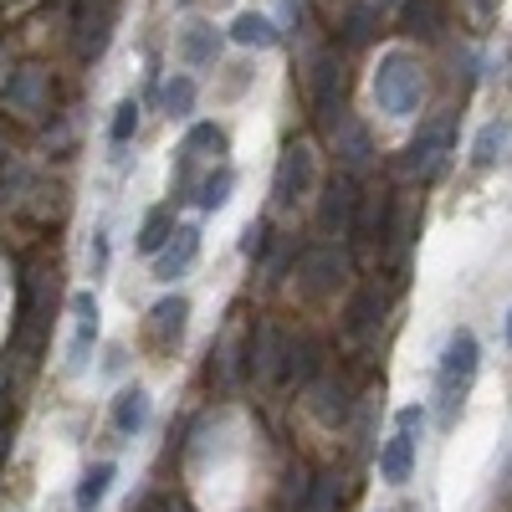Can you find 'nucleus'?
<instances>
[{
  "label": "nucleus",
  "mask_w": 512,
  "mask_h": 512,
  "mask_svg": "<svg viewBox=\"0 0 512 512\" xmlns=\"http://www.w3.org/2000/svg\"><path fill=\"white\" fill-rule=\"evenodd\" d=\"M477 364H482V344L472 328H456L446 338L441 349V364H436V400H441V425L456 420V405L466 400V390H472L477 379Z\"/></svg>",
  "instance_id": "obj_1"
},
{
  "label": "nucleus",
  "mask_w": 512,
  "mask_h": 512,
  "mask_svg": "<svg viewBox=\"0 0 512 512\" xmlns=\"http://www.w3.org/2000/svg\"><path fill=\"white\" fill-rule=\"evenodd\" d=\"M169 236H175V210L154 205L149 216H144V231H139V251H144V256H159V251L169 246Z\"/></svg>",
  "instance_id": "obj_25"
},
{
  "label": "nucleus",
  "mask_w": 512,
  "mask_h": 512,
  "mask_svg": "<svg viewBox=\"0 0 512 512\" xmlns=\"http://www.w3.org/2000/svg\"><path fill=\"white\" fill-rule=\"evenodd\" d=\"M103 262H108V241L98 236V241H93V267H103Z\"/></svg>",
  "instance_id": "obj_36"
},
{
  "label": "nucleus",
  "mask_w": 512,
  "mask_h": 512,
  "mask_svg": "<svg viewBox=\"0 0 512 512\" xmlns=\"http://www.w3.org/2000/svg\"><path fill=\"white\" fill-rule=\"evenodd\" d=\"M200 256V226H175V236H169V246L154 256V277L159 282H175L190 262Z\"/></svg>",
  "instance_id": "obj_11"
},
{
  "label": "nucleus",
  "mask_w": 512,
  "mask_h": 512,
  "mask_svg": "<svg viewBox=\"0 0 512 512\" xmlns=\"http://www.w3.org/2000/svg\"><path fill=\"white\" fill-rule=\"evenodd\" d=\"M451 144H456V118H451V113L420 123V134L405 144V154H400V164H395L400 180H436L441 169H446Z\"/></svg>",
  "instance_id": "obj_3"
},
{
  "label": "nucleus",
  "mask_w": 512,
  "mask_h": 512,
  "mask_svg": "<svg viewBox=\"0 0 512 512\" xmlns=\"http://www.w3.org/2000/svg\"><path fill=\"white\" fill-rule=\"evenodd\" d=\"M507 344H512V308H507Z\"/></svg>",
  "instance_id": "obj_38"
},
{
  "label": "nucleus",
  "mask_w": 512,
  "mask_h": 512,
  "mask_svg": "<svg viewBox=\"0 0 512 512\" xmlns=\"http://www.w3.org/2000/svg\"><path fill=\"white\" fill-rule=\"evenodd\" d=\"M308 390H313V415H318L323 425H338V420L349 415V390H344L338 379H313Z\"/></svg>",
  "instance_id": "obj_19"
},
{
  "label": "nucleus",
  "mask_w": 512,
  "mask_h": 512,
  "mask_svg": "<svg viewBox=\"0 0 512 512\" xmlns=\"http://www.w3.org/2000/svg\"><path fill=\"white\" fill-rule=\"evenodd\" d=\"M0 390H6V374H0Z\"/></svg>",
  "instance_id": "obj_39"
},
{
  "label": "nucleus",
  "mask_w": 512,
  "mask_h": 512,
  "mask_svg": "<svg viewBox=\"0 0 512 512\" xmlns=\"http://www.w3.org/2000/svg\"><path fill=\"white\" fill-rule=\"evenodd\" d=\"M144 420H149V395L134 384V390H123L113 400V425H118L123 436H134V431H144Z\"/></svg>",
  "instance_id": "obj_24"
},
{
  "label": "nucleus",
  "mask_w": 512,
  "mask_h": 512,
  "mask_svg": "<svg viewBox=\"0 0 512 512\" xmlns=\"http://www.w3.org/2000/svg\"><path fill=\"white\" fill-rule=\"evenodd\" d=\"M405 31L410 36H425V41H436L441 26H446V11H441V0H405Z\"/></svg>",
  "instance_id": "obj_20"
},
{
  "label": "nucleus",
  "mask_w": 512,
  "mask_h": 512,
  "mask_svg": "<svg viewBox=\"0 0 512 512\" xmlns=\"http://www.w3.org/2000/svg\"><path fill=\"white\" fill-rule=\"evenodd\" d=\"M410 472H415V441L395 431L390 441H384V451H379V477L390 482V487H405Z\"/></svg>",
  "instance_id": "obj_16"
},
{
  "label": "nucleus",
  "mask_w": 512,
  "mask_h": 512,
  "mask_svg": "<svg viewBox=\"0 0 512 512\" xmlns=\"http://www.w3.org/2000/svg\"><path fill=\"white\" fill-rule=\"evenodd\" d=\"M6 103H11L16 113H41V103H47V72L26 67L11 88H6Z\"/></svg>",
  "instance_id": "obj_18"
},
{
  "label": "nucleus",
  "mask_w": 512,
  "mask_h": 512,
  "mask_svg": "<svg viewBox=\"0 0 512 512\" xmlns=\"http://www.w3.org/2000/svg\"><path fill=\"white\" fill-rule=\"evenodd\" d=\"M374 328H379V287H364L344 313V333L354 344H364V338H374Z\"/></svg>",
  "instance_id": "obj_17"
},
{
  "label": "nucleus",
  "mask_w": 512,
  "mask_h": 512,
  "mask_svg": "<svg viewBox=\"0 0 512 512\" xmlns=\"http://www.w3.org/2000/svg\"><path fill=\"white\" fill-rule=\"evenodd\" d=\"M308 190H313V149L303 139H292L282 149V159H277V175H272V205L277 210H292Z\"/></svg>",
  "instance_id": "obj_8"
},
{
  "label": "nucleus",
  "mask_w": 512,
  "mask_h": 512,
  "mask_svg": "<svg viewBox=\"0 0 512 512\" xmlns=\"http://www.w3.org/2000/svg\"><path fill=\"white\" fill-rule=\"evenodd\" d=\"M344 52L338 47H328V52H318L313 57V67H308V93H313V108H318V123H328L333 128V113H344Z\"/></svg>",
  "instance_id": "obj_7"
},
{
  "label": "nucleus",
  "mask_w": 512,
  "mask_h": 512,
  "mask_svg": "<svg viewBox=\"0 0 512 512\" xmlns=\"http://www.w3.org/2000/svg\"><path fill=\"white\" fill-rule=\"evenodd\" d=\"M113 21H118V0H88L77 16V52L82 57H103L108 36H113Z\"/></svg>",
  "instance_id": "obj_10"
},
{
  "label": "nucleus",
  "mask_w": 512,
  "mask_h": 512,
  "mask_svg": "<svg viewBox=\"0 0 512 512\" xmlns=\"http://www.w3.org/2000/svg\"><path fill=\"white\" fill-rule=\"evenodd\" d=\"M425 98V72L410 52H384L374 67V103L390 118H410Z\"/></svg>",
  "instance_id": "obj_2"
},
{
  "label": "nucleus",
  "mask_w": 512,
  "mask_h": 512,
  "mask_svg": "<svg viewBox=\"0 0 512 512\" xmlns=\"http://www.w3.org/2000/svg\"><path fill=\"white\" fill-rule=\"evenodd\" d=\"M333 144H338V164H344V175H359V169H369L374 144H369V134H364V123H354V118H338V128H333Z\"/></svg>",
  "instance_id": "obj_13"
},
{
  "label": "nucleus",
  "mask_w": 512,
  "mask_h": 512,
  "mask_svg": "<svg viewBox=\"0 0 512 512\" xmlns=\"http://www.w3.org/2000/svg\"><path fill=\"white\" fill-rule=\"evenodd\" d=\"M395 420H400V436H410V441H415V436L425 431V410H420V405H405V410H400Z\"/></svg>",
  "instance_id": "obj_33"
},
{
  "label": "nucleus",
  "mask_w": 512,
  "mask_h": 512,
  "mask_svg": "<svg viewBox=\"0 0 512 512\" xmlns=\"http://www.w3.org/2000/svg\"><path fill=\"white\" fill-rule=\"evenodd\" d=\"M374 31H379V6H349V16H344V47H369L374 41Z\"/></svg>",
  "instance_id": "obj_27"
},
{
  "label": "nucleus",
  "mask_w": 512,
  "mask_h": 512,
  "mask_svg": "<svg viewBox=\"0 0 512 512\" xmlns=\"http://www.w3.org/2000/svg\"><path fill=\"white\" fill-rule=\"evenodd\" d=\"M180 57L190 67H216L221 62V31L210 26V21H185L180 31Z\"/></svg>",
  "instance_id": "obj_15"
},
{
  "label": "nucleus",
  "mask_w": 512,
  "mask_h": 512,
  "mask_svg": "<svg viewBox=\"0 0 512 512\" xmlns=\"http://www.w3.org/2000/svg\"><path fill=\"white\" fill-rule=\"evenodd\" d=\"M354 277V262H349V251L344 246H313L303 251V262H297V292L308 297V303H323V297H333L338 287H349Z\"/></svg>",
  "instance_id": "obj_4"
},
{
  "label": "nucleus",
  "mask_w": 512,
  "mask_h": 512,
  "mask_svg": "<svg viewBox=\"0 0 512 512\" xmlns=\"http://www.w3.org/2000/svg\"><path fill=\"white\" fill-rule=\"evenodd\" d=\"M52 297H57V267H26L21 277V323H16V338L21 349L36 354L41 344V328L52 318Z\"/></svg>",
  "instance_id": "obj_5"
},
{
  "label": "nucleus",
  "mask_w": 512,
  "mask_h": 512,
  "mask_svg": "<svg viewBox=\"0 0 512 512\" xmlns=\"http://www.w3.org/2000/svg\"><path fill=\"white\" fill-rule=\"evenodd\" d=\"M354 216H359V180L333 175L318 195V236H328V246H338V236L354 231Z\"/></svg>",
  "instance_id": "obj_6"
},
{
  "label": "nucleus",
  "mask_w": 512,
  "mask_h": 512,
  "mask_svg": "<svg viewBox=\"0 0 512 512\" xmlns=\"http://www.w3.org/2000/svg\"><path fill=\"white\" fill-rule=\"evenodd\" d=\"M246 369L256 374V384H272L287 374V333L277 323H256V338L246 349Z\"/></svg>",
  "instance_id": "obj_9"
},
{
  "label": "nucleus",
  "mask_w": 512,
  "mask_h": 512,
  "mask_svg": "<svg viewBox=\"0 0 512 512\" xmlns=\"http://www.w3.org/2000/svg\"><path fill=\"white\" fill-rule=\"evenodd\" d=\"M139 512H190V507H185V502H175V497H164V492H159V497H144V502H139Z\"/></svg>",
  "instance_id": "obj_34"
},
{
  "label": "nucleus",
  "mask_w": 512,
  "mask_h": 512,
  "mask_svg": "<svg viewBox=\"0 0 512 512\" xmlns=\"http://www.w3.org/2000/svg\"><path fill=\"white\" fill-rule=\"evenodd\" d=\"M72 369H82L88 364V354H93V338H98V303H93V292H77L72 297Z\"/></svg>",
  "instance_id": "obj_14"
},
{
  "label": "nucleus",
  "mask_w": 512,
  "mask_h": 512,
  "mask_svg": "<svg viewBox=\"0 0 512 512\" xmlns=\"http://www.w3.org/2000/svg\"><path fill=\"white\" fill-rule=\"evenodd\" d=\"M185 318H190V303L175 292V297H164V303H154L149 313V338H154V349H175L180 338H185Z\"/></svg>",
  "instance_id": "obj_12"
},
{
  "label": "nucleus",
  "mask_w": 512,
  "mask_h": 512,
  "mask_svg": "<svg viewBox=\"0 0 512 512\" xmlns=\"http://www.w3.org/2000/svg\"><path fill=\"white\" fill-rule=\"evenodd\" d=\"M236 47H277V26H272V16H256V11H241L236 21H231V31H226Z\"/></svg>",
  "instance_id": "obj_21"
},
{
  "label": "nucleus",
  "mask_w": 512,
  "mask_h": 512,
  "mask_svg": "<svg viewBox=\"0 0 512 512\" xmlns=\"http://www.w3.org/2000/svg\"><path fill=\"white\" fill-rule=\"evenodd\" d=\"M507 149H512V123H502V118H497V123H487L482 134H477V144H472V164H477V169H487V164H497Z\"/></svg>",
  "instance_id": "obj_23"
},
{
  "label": "nucleus",
  "mask_w": 512,
  "mask_h": 512,
  "mask_svg": "<svg viewBox=\"0 0 512 512\" xmlns=\"http://www.w3.org/2000/svg\"><path fill=\"white\" fill-rule=\"evenodd\" d=\"M297 512H338V477H318Z\"/></svg>",
  "instance_id": "obj_32"
},
{
  "label": "nucleus",
  "mask_w": 512,
  "mask_h": 512,
  "mask_svg": "<svg viewBox=\"0 0 512 512\" xmlns=\"http://www.w3.org/2000/svg\"><path fill=\"white\" fill-rule=\"evenodd\" d=\"M318 369H323V359H318L313 338H287V379L292 384H313Z\"/></svg>",
  "instance_id": "obj_22"
},
{
  "label": "nucleus",
  "mask_w": 512,
  "mask_h": 512,
  "mask_svg": "<svg viewBox=\"0 0 512 512\" xmlns=\"http://www.w3.org/2000/svg\"><path fill=\"white\" fill-rule=\"evenodd\" d=\"M190 108H195V82L180 72V77H169L164 82V113L169 118H190Z\"/></svg>",
  "instance_id": "obj_30"
},
{
  "label": "nucleus",
  "mask_w": 512,
  "mask_h": 512,
  "mask_svg": "<svg viewBox=\"0 0 512 512\" xmlns=\"http://www.w3.org/2000/svg\"><path fill=\"white\" fill-rule=\"evenodd\" d=\"M231 190H236V169H231V164H221L216 175H210V180L200 185V210H221V205L231 200Z\"/></svg>",
  "instance_id": "obj_29"
},
{
  "label": "nucleus",
  "mask_w": 512,
  "mask_h": 512,
  "mask_svg": "<svg viewBox=\"0 0 512 512\" xmlns=\"http://www.w3.org/2000/svg\"><path fill=\"white\" fill-rule=\"evenodd\" d=\"M139 134V103L134 98H123L118 108H113V123H108V139L113 144H128V139H134Z\"/></svg>",
  "instance_id": "obj_31"
},
{
  "label": "nucleus",
  "mask_w": 512,
  "mask_h": 512,
  "mask_svg": "<svg viewBox=\"0 0 512 512\" xmlns=\"http://www.w3.org/2000/svg\"><path fill=\"white\" fill-rule=\"evenodd\" d=\"M185 154H226V128L221 123H195L185 134Z\"/></svg>",
  "instance_id": "obj_28"
},
{
  "label": "nucleus",
  "mask_w": 512,
  "mask_h": 512,
  "mask_svg": "<svg viewBox=\"0 0 512 512\" xmlns=\"http://www.w3.org/2000/svg\"><path fill=\"white\" fill-rule=\"evenodd\" d=\"M108 482H113V461L88 466V472H82V482H77V512H98L103 497H108Z\"/></svg>",
  "instance_id": "obj_26"
},
{
  "label": "nucleus",
  "mask_w": 512,
  "mask_h": 512,
  "mask_svg": "<svg viewBox=\"0 0 512 512\" xmlns=\"http://www.w3.org/2000/svg\"><path fill=\"white\" fill-rule=\"evenodd\" d=\"M262 246H267V226H246L241 251H246V256H262Z\"/></svg>",
  "instance_id": "obj_35"
},
{
  "label": "nucleus",
  "mask_w": 512,
  "mask_h": 512,
  "mask_svg": "<svg viewBox=\"0 0 512 512\" xmlns=\"http://www.w3.org/2000/svg\"><path fill=\"white\" fill-rule=\"evenodd\" d=\"M6 451H11V436H6V425H0V461H6Z\"/></svg>",
  "instance_id": "obj_37"
}]
</instances>
